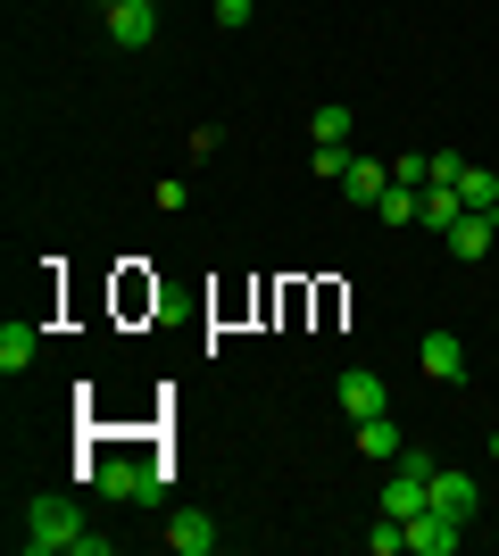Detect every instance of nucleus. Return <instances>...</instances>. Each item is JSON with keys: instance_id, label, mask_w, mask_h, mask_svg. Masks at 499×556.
I'll return each instance as SVG.
<instances>
[{"instance_id": "f257e3e1", "label": "nucleus", "mask_w": 499, "mask_h": 556, "mask_svg": "<svg viewBox=\"0 0 499 556\" xmlns=\"http://www.w3.org/2000/svg\"><path fill=\"white\" fill-rule=\"evenodd\" d=\"M17 548H25V556H109L117 540L92 532L75 498H34V507H25V523H17Z\"/></svg>"}, {"instance_id": "f03ea898", "label": "nucleus", "mask_w": 499, "mask_h": 556, "mask_svg": "<svg viewBox=\"0 0 499 556\" xmlns=\"http://www.w3.org/2000/svg\"><path fill=\"white\" fill-rule=\"evenodd\" d=\"M92 473H100V490H109V498H125V507H150V498H159V465L134 457V448H117V457L92 465Z\"/></svg>"}, {"instance_id": "7ed1b4c3", "label": "nucleus", "mask_w": 499, "mask_h": 556, "mask_svg": "<svg viewBox=\"0 0 499 556\" xmlns=\"http://www.w3.org/2000/svg\"><path fill=\"white\" fill-rule=\"evenodd\" d=\"M109 42L117 50H150L159 42V0H117V9H109Z\"/></svg>"}, {"instance_id": "20e7f679", "label": "nucleus", "mask_w": 499, "mask_h": 556, "mask_svg": "<svg viewBox=\"0 0 499 556\" xmlns=\"http://www.w3.org/2000/svg\"><path fill=\"white\" fill-rule=\"evenodd\" d=\"M458 540H466V523H458V515H416V523H408V556H458Z\"/></svg>"}, {"instance_id": "39448f33", "label": "nucleus", "mask_w": 499, "mask_h": 556, "mask_svg": "<svg viewBox=\"0 0 499 556\" xmlns=\"http://www.w3.org/2000/svg\"><path fill=\"white\" fill-rule=\"evenodd\" d=\"M475 507H483L475 473H450V465H433V515H458V523H475Z\"/></svg>"}, {"instance_id": "423d86ee", "label": "nucleus", "mask_w": 499, "mask_h": 556, "mask_svg": "<svg viewBox=\"0 0 499 556\" xmlns=\"http://www.w3.org/2000/svg\"><path fill=\"white\" fill-rule=\"evenodd\" d=\"M341 407H350V424L383 416V407H391V391H383V374H375V366H350V374H341Z\"/></svg>"}, {"instance_id": "0eeeda50", "label": "nucleus", "mask_w": 499, "mask_h": 556, "mask_svg": "<svg viewBox=\"0 0 499 556\" xmlns=\"http://www.w3.org/2000/svg\"><path fill=\"white\" fill-rule=\"evenodd\" d=\"M416 357H425L433 382H466V341H458V332H425V341H416Z\"/></svg>"}, {"instance_id": "6e6552de", "label": "nucleus", "mask_w": 499, "mask_h": 556, "mask_svg": "<svg viewBox=\"0 0 499 556\" xmlns=\"http://www.w3.org/2000/svg\"><path fill=\"white\" fill-rule=\"evenodd\" d=\"M166 548H175V556H209V548H216V523H209L200 507L166 515Z\"/></svg>"}, {"instance_id": "1a4fd4ad", "label": "nucleus", "mask_w": 499, "mask_h": 556, "mask_svg": "<svg viewBox=\"0 0 499 556\" xmlns=\"http://www.w3.org/2000/svg\"><path fill=\"white\" fill-rule=\"evenodd\" d=\"M491 241H499V216H491V208H466V216L450 225V250H458V257H483Z\"/></svg>"}, {"instance_id": "9d476101", "label": "nucleus", "mask_w": 499, "mask_h": 556, "mask_svg": "<svg viewBox=\"0 0 499 556\" xmlns=\"http://www.w3.org/2000/svg\"><path fill=\"white\" fill-rule=\"evenodd\" d=\"M358 457H408V441H400V424H391V407H383V416H366L358 424Z\"/></svg>"}, {"instance_id": "9b49d317", "label": "nucleus", "mask_w": 499, "mask_h": 556, "mask_svg": "<svg viewBox=\"0 0 499 556\" xmlns=\"http://www.w3.org/2000/svg\"><path fill=\"white\" fill-rule=\"evenodd\" d=\"M34 357H42V332L34 325H0V374H25Z\"/></svg>"}, {"instance_id": "f8f14e48", "label": "nucleus", "mask_w": 499, "mask_h": 556, "mask_svg": "<svg viewBox=\"0 0 499 556\" xmlns=\"http://www.w3.org/2000/svg\"><path fill=\"white\" fill-rule=\"evenodd\" d=\"M458 216H466V200H458V184H425V208H416V225H433V232H450Z\"/></svg>"}, {"instance_id": "ddd939ff", "label": "nucleus", "mask_w": 499, "mask_h": 556, "mask_svg": "<svg viewBox=\"0 0 499 556\" xmlns=\"http://www.w3.org/2000/svg\"><path fill=\"white\" fill-rule=\"evenodd\" d=\"M341 191H350V200H366V208H375L383 191H391V166H375V159H350V175H341Z\"/></svg>"}, {"instance_id": "4468645a", "label": "nucleus", "mask_w": 499, "mask_h": 556, "mask_svg": "<svg viewBox=\"0 0 499 556\" xmlns=\"http://www.w3.org/2000/svg\"><path fill=\"white\" fill-rule=\"evenodd\" d=\"M416 208H425V191H416V184H391V191L375 200V216H383V225H416Z\"/></svg>"}, {"instance_id": "2eb2a0df", "label": "nucleus", "mask_w": 499, "mask_h": 556, "mask_svg": "<svg viewBox=\"0 0 499 556\" xmlns=\"http://www.w3.org/2000/svg\"><path fill=\"white\" fill-rule=\"evenodd\" d=\"M458 200H466V208H491V216H499V175H491V166H466V175H458Z\"/></svg>"}, {"instance_id": "dca6fc26", "label": "nucleus", "mask_w": 499, "mask_h": 556, "mask_svg": "<svg viewBox=\"0 0 499 556\" xmlns=\"http://www.w3.org/2000/svg\"><path fill=\"white\" fill-rule=\"evenodd\" d=\"M309 141H350V109H341V100H325V109L309 116Z\"/></svg>"}, {"instance_id": "f3484780", "label": "nucleus", "mask_w": 499, "mask_h": 556, "mask_svg": "<svg viewBox=\"0 0 499 556\" xmlns=\"http://www.w3.org/2000/svg\"><path fill=\"white\" fill-rule=\"evenodd\" d=\"M366 548H375V556H408V523H400V515H383L375 532H366Z\"/></svg>"}, {"instance_id": "a211bd4d", "label": "nucleus", "mask_w": 499, "mask_h": 556, "mask_svg": "<svg viewBox=\"0 0 499 556\" xmlns=\"http://www.w3.org/2000/svg\"><path fill=\"white\" fill-rule=\"evenodd\" d=\"M350 141H316V175H325V184H341V175H350Z\"/></svg>"}, {"instance_id": "6ab92c4d", "label": "nucleus", "mask_w": 499, "mask_h": 556, "mask_svg": "<svg viewBox=\"0 0 499 556\" xmlns=\"http://www.w3.org/2000/svg\"><path fill=\"white\" fill-rule=\"evenodd\" d=\"M425 175H433V159H416V150H408V159H391V184H416V191H425Z\"/></svg>"}, {"instance_id": "aec40b11", "label": "nucleus", "mask_w": 499, "mask_h": 556, "mask_svg": "<svg viewBox=\"0 0 499 556\" xmlns=\"http://www.w3.org/2000/svg\"><path fill=\"white\" fill-rule=\"evenodd\" d=\"M458 175H466V159H458V150H433V175H425V184H458Z\"/></svg>"}, {"instance_id": "412c9836", "label": "nucleus", "mask_w": 499, "mask_h": 556, "mask_svg": "<svg viewBox=\"0 0 499 556\" xmlns=\"http://www.w3.org/2000/svg\"><path fill=\"white\" fill-rule=\"evenodd\" d=\"M259 17V0H216V25H250Z\"/></svg>"}, {"instance_id": "4be33fe9", "label": "nucleus", "mask_w": 499, "mask_h": 556, "mask_svg": "<svg viewBox=\"0 0 499 556\" xmlns=\"http://www.w3.org/2000/svg\"><path fill=\"white\" fill-rule=\"evenodd\" d=\"M491 465H499V432H491Z\"/></svg>"}, {"instance_id": "5701e85b", "label": "nucleus", "mask_w": 499, "mask_h": 556, "mask_svg": "<svg viewBox=\"0 0 499 556\" xmlns=\"http://www.w3.org/2000/svg\"><path fill=\"white\" fill-rule=\"evenodd\" d=\"M92 9H117V0H92Z\"/></svg>"}]
</instances>
